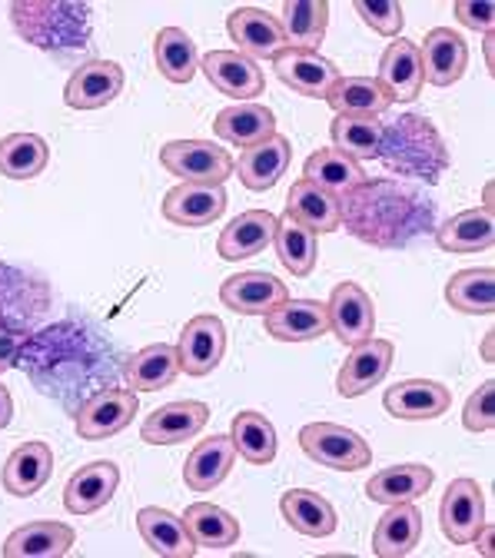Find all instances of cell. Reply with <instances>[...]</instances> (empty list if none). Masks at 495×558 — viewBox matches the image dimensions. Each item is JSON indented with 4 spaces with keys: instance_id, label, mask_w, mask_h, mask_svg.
<instances>
[{
    "instance_id": "obj_20",
    "label": "cell",
    "mask_w": 495,
    "mask_h": 558,
    "mask_svg": "<svg viewBox=\"0 0 495 558\" xmlns=\"http://www.w3.org/2000/svg\"><path fill=\"white\" fill-rule=\"evenodd\" d=\"M120 485V469L107 459L84 465L81 472L70 475L67 488H63V509L74 515H90L100 512Z\"/></svg>"
},
{
    "instance_id": "obj_7",
    "label": "cell",
    "mask_w": 495,
    "mask_h": 558,
    "mask_svg": "<svg viewBox=\"0 0 495 558\" xmlns=\"http://www.w3.org/2000/svg\"><path fill=\"white\" fill-rule=\"evenodd\" d=\"M136 409H140V402H136L133 389H120V386L100 389L77 409V433H81V439H90V442L110 439L133 423Z\"/></svg>"
},
{
    "instance_id": "obj_5",
    "label": "cell",
    "mask_w": 495,
    "mask_h": 558,
    "mask_svg": "<svg viewBox=\"0 0 495 558\" xmlns=\"http://www.w3.org/2000/svg\"><path fill=\"white\" fill-rule=\"evenodd\" d=\"M300 449L313 462L339 469V472H357V469L373 462L370 442L360 433L336 426V423H310V426H303L300 429Z\"/></svg>"
},
{
    "instance_id": "obj_47",
    "label": "cell",
    "mask_w": 495,
    "mask_h": 558,
    "mask_svg": "<svg viewBox=\"0 0 495 558\" xmlns=\"http://www.w3.org/2000/svg\"><path fill=\"white\" fill-rule=\"evenodd\" d=\"M492 396H495V383L485 379L466 402V412H462V426L469 433H488L495 426V405H492Z\"/></svg>"
},
{
    "instance_id": "obj_10",
    "label": "cell",
    "mask_w": 495,
    "mask_h": 558,
    "mask_svg": "<svg viewBox=\"0 0 495 558\" xmlns=\"http://www.w3.org/2000/svg\"><path fill=\"white\" fill-rule=\"evenodd\" d=\"M273 70L290 90L316 100H326L329 87L339 81V66L333 60L319 57V50H300V47L279 50L273 57Z\"/></svg>"
},
{
    "instance_id": "obj_2",
    "label": "cell",
    "mask_w": 495,
    "mask_h": 558,
    "mask_svg": "<svg viewBox=\"0 0 495 558\" xmlns=\"http://www.w3.org/2000/svg\"><path fill=\"white\" fill-rule=\"evenodd\" d=\"M376 160H383L386 170L399 177H415L426 183H439L449 170V150L439 130L415 113H402L399 120L383 123V144Z\"/></svg>"
},
{
    "instance_id": "obj_40",
    "label": "cell",
    "mask_w": 495,
    "mask_h": 558,
    "mask_svg": "<svg viewBox=\"0 0 495 558\" xmlns=\"http://www.w3.org/2000/svg\"><path fill=\"white\" fill-rule=\"evenodd\" d=\"M383 123L379 117H336L329 126L333 150L352 157V160H376L383 144Z\"/></svg>"
},
{
    "instance_id": "obj_34",
    "label": "cell",
    "mask_w": 495,
    "mask_h": 558,
    "mask_svg": "<svg viewBox=\"0 0 495 558\" xmlns=\"http://www.w3.org/2000/svg\"><path fill=\"white\" fill-rule=\"evenodd\" d=\"M287 217L303 223L313 233H336L339 230V196L297 180L287 196Z\"/></svg>"
},
{
    "instance_id": "obj_19",
    "label": "cell",
    "mask_w": 495,
    "mask_h": 558,
    "mask_svg": "<svg viewBox=\"0 0 495 558\" xmlns=\"http://www.w3.org/2000/svg\"><path fill=\"white\" fill-rule=\"evenodd\" d=\"M206 423H209V409L203 402H170L144 418L140 439L150 446H177L200 436Z\"/></svg>"
},
{
    "instance_id": "obj_14",
    "label": "cell",
    "mask_w": 495,
    "mask_h": 558,
    "mask_svg": "<svg viewBox=\"0 0 495 558\" xmlns=\"http://www.w3.org/2000/svg\"><path fill=\"white\" fill-rule=\"evenodd\" d=\"M203 74L214 84L220 94L233 97L237 104H250L256 94H263V70L256 66V60L237 53V50H209L203 60Z\"/></svg>"
},
{
    "instance_id": "obj_18",
    "label": "cell",
    "mask_w": 495,
    "mask_h": 558,
    "mask_svg": "<svg viewBox=\"0 0 495 558\" xmlns=\"http://www.w3.org/2000/svg\"><path fill=\"white\" fill-rule=\"evenodd\" d=\"M224 209H227L224 186L180 183L164 196V217L173 227H209L224 217Z\"/></svg>"
},
{
    "instance_id": "obj_3",
    "label": "cell",
    "mask_w": 495,
    "mask_h": 558,
    "mask_svg": "<svg viewBox=\"0 0 495 558\" xmlns=\"http://www.w3.org/2000/svg\"><path fill=\"white\" fill-rule=\"evenodd\" d=\"M90 8L87 4H14L11 17L24 40L44 50H77L90 47Z\"/></svg>"
},
{
    "instance_id": "obj_44",
    "label": "cell",
    "mask_w": 495,
    "mask_h": 558,
    "mask_svg": "<svg viewBox=\"0 0 495 558\" xmlns=\"http://www.w3.org/2000/svg\"><path fill=\"white\" fill-rule=\"evenodd\" d=\"M446 300L452 310L469 316H492L495 310V272L485 269H462L449 279Z\"/></svg>"
},
{
    "instance_id": "obj_46",
    "label": "cell",
    "mask_w": 495,
    "mask_h": 558,
    "mask_svg": "<svg viewBox=\"0 0 495 558\" xmlns=\"http://www.w3.org/2000/svg\"><path fill=\"white\" fill-rule=\"evenodd\" d=\"M357 14L366 27H373L383 37H399L406 24L402 4H393V0H357Z\"/></svg>"
},
{
    "instance_id": "obj_43",
    "label": "cell",
    "mask_w": 495,
    "mask_h": 558,
    "mask_svg": "<svg viewBox=\"0 0 495 558\" xmlns=\"http://www.w3.org/2000/svg\"><path fill=\"white\" fill-rule=\"evenodd\" d=\"M50 150L37 133H11L0 140V173L8 180H34L47 170Z\"/></svg>"
},
{
    "instance_id": "obj_1",
    "label": "cell",
    "mask_w": 495,
    "mask_h": 558,
    "mask_svg": "<svg viewBox=\"0 0 495 558\" xmlns=\"http://www.w3.org/2000/svg\"><path fill=\"white\" fill-rule=\"evenodd\" d=\"M433 203L393 180H363L357 190L339 196V227L379 250L412 243L433 227Z\"/></svg>"
},
{
    "instance_id": "obj_49",
    "label": "cell",
    "mask_w": 495,
    "mask_h": 558,
    "mask_svg": "<svg viewBox=\"0 0 495 558\" xmlns=\"http://www.w3.org/2000/svg\"><path fill=\"white\" fill-rule=\"evenodd\" d=\"M24 345H27V332H17L11 326H0V376L17 366Z\"/></svg>"
},
{
    "instance_id": "obj_42",
    "label": "cell",
    "mask_w": 495,
    "mask_h": 558,
    "mask_svg": "<svg viewBox=\"0 0 495 558\" xmlns=\"http://www.w3.org/2000/svg\"><path fill=\"white\" fill-rule=\"evenodd\" d=\"M273 246H276V256L279 263L287 266L297 279L310 276L316 269V233L306 230L303 223H297L293 217L282 214L276 220V236H273Z\"/></svg>"
},
{
    "instance_id": "obj_28",
    "label": "cell",
    "mask_w": 495,
    "mask_h": 558,
    "mask_svg": "<svg viewBox=\"0 0 495 558\" xmlns=\"http://www.w3.org/2000/svg\"><path fill=\"white\" fill-rule=\"evenodd\" d=\"M273 236H276V217L266 214V209H246L240 214L217 240V253L230 263L237 259H246V256H256L263 253L266 246H273Z\"/></svg>"
},
{
    "instance_id": "obj_26",
    "label": "cell",
    "mask_w": 495,
    "mask_h": 558,
    "mask_svg": "<svg viewBox=\"0 0 495 558\" xmlns=\"http://www.w3.org/2000/svg\"><path fill=\"white\" fill-rule=\"evenodd\" d=\"M237 462V449L230 436H214L203 439L183 465V482L193 488V493H214V488L230 475Z\"/></svg>"
},
{
    "instance_id": "obj_27",
    "label": "cell",
    "mask_w": 495,
    "mask_h": 558,
    "mask_svg": "<svg viewBox=\"0 0 495 558\" xmlns=\"http://www.w3.org/2000/svg\"><path fill=\"white\" fill-rule=\"evenodd\" d=\"M77 542V532L63 522H31L8 535V558H63Z\"/></svg>"
},
{
    "instance_id": "obj_37",
    "label": "cell",
    "mask_w": 495,
    "mask_h": 558,
    "mask_svg": "<svg viewBox=\"0 0 495 558\" xmlns=\"http://www.w3.org/2000/svg\"><path fill=\"white\" fill-rule=\"evenodd\" d=\"M290 47L316 50L329 27V4L326 0H287L282 17H276Z\"/></svg>"
},
{
    "instance_id": "obj_29",
    "label": "cell",
    "mask_w": 495,
    "mask_h": 558,
    "mask_svg": "<svg viewBox=\"0 0 495 558\" xmlns=\"http://www.w3.org/2000/svg\"><path fill=\"white\" fill-rule=\"evenodd\" d=\"M422 542V512L412 502L389 506L373 532V551L379 558H406Z\"/></svg>"
},
{
    "instance_id": "obj_50",
    "label": "cell",
    "mask_w": 495,
    "mask_h": 558,
    "mask_svg": "<svg viewBox=\"0 0 495 558\" xmlns=\"http://www.w3.org/2000/svg\"><path fill=\"white\" fill-rule=\"evenodd\" d=\"M14 418V399L8 392V386H0V429H8Z\"/></svg>"
},
{
    "instance_id": "obj_39",
    "label": "cell",
    "mask_w": 495,
    "mask_h": 558,
    "mask_svg": "<svg viewBox=\"0 0 495 558\" xmlns=\"http://www.w3.org/2000/svg\"><path fill=\"white\" fill-rule=\"evenodd\" d=\"M154 60H157V70L170 84H190L196 77V66H200V50L186 31L164 27L154 40Z\"/></svg>"
},
{
    "instance_id": "obj_30",
    "label": "cell",
    "mask_w": 495,
    "mask_h": 558,
    "mask_svg": "<svg viewBox=\"0 0 495 558\" xmlns=\"http://www.w3.org/2000/svg\"><path fill=\"white\" fill-rule=\"evenodd\" d=\"M214 130L233 147H256L276 133V117L263 104H233L217 113Z\"/></svg>"
},
{
    "instance_id": "obj_16",
    "label": "cell",
    "mask_w": 495,
    "mask_h": 558,
    "mask_svg": "<svg viewBox=\"0 0 495 558\" xmlns=\"http://www.w3.org/2000/svg\"><path fill=\"white\" fill-rule=\"evenodd\" d=\"M383 405L393 418L406 423H422V418H439L452 405V392L433 379H406L386 389Z\"/></svg>"
},
{
    "instance_id": "obj_15",
    "label": "cell",
    "mask_w": 495,
    "mask_h": 558,
    "mask_svg": "<svg viewBox=\"0 0 495 558\" xmlns=\"http://www.w3.org/2000/svg\"><path fill=\"white\" fill-rule=\"evenodd\" d=\"M227 34L237 44V53L250 57V60H273L279 50H287V34H282L279 21L259 8H237L227 17Z\"/></svg>"
},
{
    "instance_id": "obj_13",
    "label": "cell",
    "mask_w": 495,
    "mask_h": 558,
    "mask_svg": "<svg viewBox=\"0 0 495 558\" xmlns=\"http://www.w3.org/2000/svg\"><path fill=\"white\" fill-rule=\"evenodd\" d=\"M123 90V66L113 60H87L70 74L63 100L74 110H100L113 104Z\"/></svg>"
},
{
    "instance_id": "obj_25",
    "label": "cell",
    "mask_w": 495,
    "mask_h": 558,
    "mask_svg": "<svg viewBox=\"0 0 495 558\" xmlns=\"http://www.w3.org/2000/svg\"><path fill=\"white\" fill-rule=\"evenodd\" d=\"M290 160H293L290 140H287V136H279V133H273L269 140H263V144L243 150L237 170H240V180H243L246 190L263 193V190H273V186L279 183V177L287 173Z\"/></svg>"
},
{
    "instance_id": "obj_11",
    "label": "cell",
    "mask_w": 495,
    "mask_h": 558,
    "mask_svg": "<svg viewBox=\"0 0 495 558\" xmlns=\"http://www.w3.org/2000/svg\"><path fill=\"white\" fill-rule=\"evenodd\" d=\"M439 525L452 545H469L479 538V529L485 525V499L475 478L449 482L439 506Z\"/></svg>"
},
{
    "instance_id": "obj_35",
    "label": "cell",
    "mask_w": 495,
    "mask_h": 558,
    "mask_svg": "<svg viewBox=\"0 0 495 558\" xmlns=\"http://www.w3.org/2000/svg\"><path fill=\"white\" fill-rule=\"evenodd\" d=\"M326 104L336 110V117H383L393 107L376 77H339L329 87Z\"/></svg>"
},
{
    "instance_id": "obj_6",
    "label": "cell",
    "mask_w": 495,
    "mask_h": 558,
    "mask_svg": "<svg viewBox=\"0 0 495 558\" xmlns=\"http://www.w3.org/2000/svg\"><path fill=\"white\" fill-rule=\"evenodd\" d=\"M224 353H227V326L220 316L200 313L183 326L180 342H177L180 373L196 376V379L209 376L224 363Z\"/></svg>"
},
{
    "instance_id": "obj_36",
    "label": "cell",
    "mask_w": 495,
    "mask_h": 558,
    "mask_svg": "<svg viewBox=\"0 0 495 558\" xmlns=\"http://www.w3.org/2000/svg\"><path fill=\"white\" fill-rule=\"evenodd\" d=\"M495 240V220L492 209H462L443 227H436V243L446 253H482Z\"/></svg>"
},
{
    "instance_id": "obj_48",
    "label": "cell",
    "mask_w": 495,
    "mask_h": 558,
    "mask_svg": "<svg viewBox=\"0 0 495 558\" xmlns=\"http://www.w3.org/2000/svg\"><path fill=\"white\" fill-rule=\"evenodd\" d=\"M456 17L462 27L469 31H482V34H492V24H495V4L492 0H459L456 4Z\"/></svg>"
},
{
    "instance_id": "obj_17",
    "label": "cell",
    "mask_w": 495,
    "mask_h": 558,
    "mask_svg": "<svg viewBox=\"0 0 495 558\" xmlns=\"http://www.w3.org/2000/svg\"><path fill=\"white\" fill-rule=\"evenodd\" d=\"M419 60H422V81L433 87H452L466 74L469 47L456 31L436 27L426 34V40H422Z\"/></svg>"
},
{
    "instance_id": "obj_21",
    "label": "cell",
    "mask_w": 495,
    "mask_h": 558,
    "mask_svg": "<svg viewBox=\"0 0 495 558\" xmlns=\"http://www.w3.org/2000/svg\"><path fill=\"white\" fill-rule=\"evenodd\" d=\"M263 319H266V332L279 342H310L329 332L326 303L319 300H287Z\"/></svg>"
},
{
    "instance_id": "obj_12",
    "label": "cell",
    "mask_w": 495,
    "mask_h": 558,
    "mask_svg": "<svg viewBox=\"0 0 495 558\" xmlns=\"http://www.w3.org/2000/svg\"><path fill=\"white\" fill-rule=\"evenodd\" d=\"M220 300L227 310H233L240 316H266L290 300V290L282 279L259 272V269H250V272H237V276L224 279Z\"/></svg>"
},
{
    "instance_id": "obj_9",
    "label": "cell",
    "mask_w": 495,
    "mask_h": 558,
    "mask_svg": "<svg viewBox=\"0 0 495 558\" xmlns=\"http://www.w3.org/2000/svg\"><path fill=\"white\" fill-rule=\"evenodd\" d=\"M326 316H329V332H336L342 345L366 342L376 332V306L360 283H339L329 293Z\"/></svg>"
},
{
    "instance_id": "obj_23",
    "label": "cell",
    "mask_w": 495,
    "mask_h": 558,
    "mask_svg": "<svg viewBox=\"0 0 495 558\" xmlns=\"http://www.w3.org/2000/svg\"><path fill=\"white\" fill-rule=\"evenodd\" d=\"M436 472L430 465L406 462V465H389L376 472L366 482V496L379 506H399V502H415L433 488Z\"/></svg>"
},
{
    "instance_id": "obj_8",
    "label": "cell",
    "mask_w": 495,
    "mask_h": 558,
    "mask_svg": "<svg viewBox=\"0 0 495 558\" xmlns=\"http://www.w3.org/2000/svg\"><path fill=\"white\" fill-rule=\"evenodd\" d=\"M352 353L346 356L339 376H336V392L342 399H357L363 392H370L373 386H379L386 379V373L393 369V356H396V345L389 339H366L349 345Z\"/></svg>"
},
{
    "instance_id": "obj_45",
    "label": "cell",
    "mask_w": 495,
    "mask_h": 558,
    "mask_svg": "<svg viewBox=\"0 0 495 558\" xmlns=\"http://www.w3.org/2000/svg\"><path fill=\"white\" fill-rule=\"evenodd\" d=\"M237 456H243L250 465H269L276 459V429L266 415L259 412H240L233 415L230 429Z\"/></svg>"
},
{
    "instance_id": "obj_31",
    "label": "cell",
    "mask_w": 495,
    "mask_h": 558,
    "mask_svg": "<svg viewBox=\"0 0 495 558\" xmlns=\"http://www.w3.org/2000/svg\"><path fill=\"white\" fill-rule=\"evenodd\" d=\"M53 472V449L47 442H24L11 452L8 465H4V488L11 496H34L47 485Z\"/></svg>"
},
{
    "instance_id": "obj_22",
    "label": "cell",
    "mask_w": 495,
    "mask_h": 558,
    "mask_svg": "<svg viewBox=\"0 0 495 558\" xmlns=\"http://www.w3.org/2000/svg\"><path fill=\"white\" fill-rule=\"evenodd\" d=\"M379 87L386 90V97L393 104H409L419 97L422 90V60H419V47L409 40H393L379 60Z\"/></svg>"
},
{
    "instance_id": "obj_24",
    "label": "cell",
    "mask_w": 495,
    "mask_h": 558,
    "mask_svg": "<svg viewBox=\"0 0 495 558\" xmlns=\"http://www.w3.org/2000/svg\"><path fill=\"white\" fill-rule=\"evenodd\" d=\"M136 529H140V538L147 542V548L160 558H193L196 555V542L190 538L183 515L150 506V509L136 512Z\"/></svg>"
},
{
    "instance_id": "obj_4",
    "label": "cell",
    "mask_w": 495,
    "mask_h": 558,
    "mask_svg": "<svg viewBox=\"0 0 495 558\" xmlns=\"http://www.w3.org/2000/svg\"><path fill=\"white\" fill-rule=\"evenodd\" d=\"M160 163L167 173L196 186H224L237 170V160L209 140H173L160 150Z\"/></svg>"
},
{
    "instance_id": "obj_33",
    "label": "cell",
    "mask_w": 495,
    "mask_h": 558,
    "mask_svg": "<svg viewBox=\"0 0 495 558\" xmlns=\"http://www.w3.org/2000/svg\"><path fill=\"white\" fill-rule=\"evenodd\" d=\"M126 383L133 386V392H157L173 386V379L180 376V356H177V345L167 342H154L147 349L130 356L126 363Z\"/></svg>"
},
{
    "instance_id": "obj_32",
    "label": "cell",
    "mask_w": 495,
    "mask_h": 558,
    "mask_svg": "<svg viewBox=\"0 0 495 558\" xmlns=\"http://www.w3.org/2000/svg\"><path fill=\"white\" fill-rule=\"evenodd\" d=\"M279 512L287 519V525L297 529L300 535L329 538L336 532V509L329 506V499H323L319 493H310V488H290V493H282Z\"/></svg>"
},
{
    "instance_id": "obj_41",
    "label": "cell",
    "mask_w": 495,
    "mask_h": 558,
    "mask_svg": "<svg viewBox=\"0 0 495 558\" xmlns=\"http://www.w3.org/2000/svg\"><path fill=\"white\" fill-rule=\"evenodd\" d=\"M183 522H186V532L196 542V548L200 545L203 548H230L240 542V522L214 502H193L186 509Z\"/></svg>"
},
{
    "instance_id": "obj_38",
    "label": "cell",
    "mask_w": 495,
    "mask_h": 558,
    "mask_svg": "<svg viewBox=\"0 0 495 558\" xmlns=\"http://www.w3.org/2000/svg\"><path fill=\"white\" fill-rule=\"evenodd\" d=\"M303 180L326 190V193H333V196H346L349 190H357L366 180V173L352 157L329 147V150H316L303 163Z\"/></svg>"
}]
</instances>
